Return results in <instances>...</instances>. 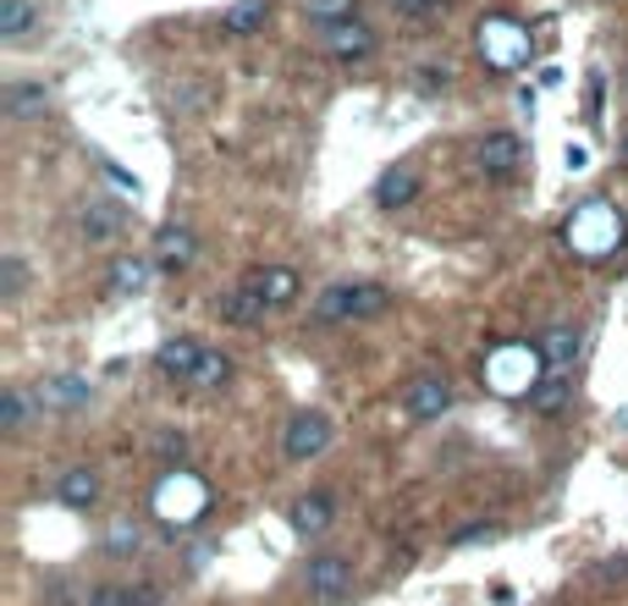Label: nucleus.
I'll return each instance as SVG.
<instances>
[{"instance_id":"1","label":"nucleus","mask_w":628,"mask_h":606,"mask_svg":"<svg viewBox=\"0 0 628 606\" xmlns=\"http://www.w3.org/2000/svg\"><path fill=\"white\" fill-rule=\"evenodd\" d=\"M485 386L496 392V397H524L529 403V392L551 375V364H546V347L540 342H496L490 353H485Z\"/></svg>"},{"instance_id":"2","label":"nucleus","mask_w":628,"mask_h":606,"mask_svg":"<svg viewBox=\"0 0 628 606\" xmlns=\"http://www.w3.org/2000/svg\"><path fill=\"white\" fill-rule=\"evenodd\" d=\"M563 243H568L579 260H607V254H618V243H624V215H618V204L585 199V204L563 221Z\"/></svg>"},{"instance_id":"3","label":"nucleus","mask_w":628,"mask_h":606,"mask_svg":"<svg viewBox=\"0 0 628 606\" xmlns=\"http://www.w3.org/2000/svg\"><path fill=\"white\" fill-rule=\"evenodd\" d=\"M150 507H155L160 524L188 529V524H199V518L210 513V485H204L193 468H171L155 491H150Z\"/></svg>"},{"instance_id":"4","label":"nucleus","mask_w":628,"mask_h":606,"mask_svg":"<svg viewBox=\"0 0 628 606\" xmlns=\"http://www.w3.org/2000/svg\"><path fill=\"white\" fill-rule=\"evenodd\" d=\"M392 309V293L381 287V282H331L320 303H314V314L325 320V325H353V320H375V314H386Z\"/></svg>"},{"instance_id":"5","label":"nucleus","mask_w":628,"mask_h":606,"mask_svg":"<svg viewBox=\"0 0 628 606\" xmlns=\"http://www.w3.org/2000/svg\"><path fill=\"white\" fill-rule=\"evenodd\" d=\"M474 44H479V55H485V67L490 72H518V67H529V28L518 22V17H485L479 22V33H474Z\"/></svg>"},{"instance_id":"6","label":"nucleus","mask_w":628,"mask_h":606,"mask_svg":"<svg viewBox=\"0 0 628 606\" xmlns=\"http://www.w3.org/2000/svg\"><path fill=\"white\" fill-rule=\"evenodd\" d=\"M403 408H408V420H442V414L453 408V381H447L442 370L414 375L408 392H403Z\"/></svg>"},{"instance_id":"7","label":"nucleus","mask_w":628,"mask_h":606,"mask_svg":"<svg viewBox=\"0 0 628 606\" xmlns=\"http://www.w3.org/2000/svg\"><path fill=\"white\" fill-rule=\"evenodd\" d=\"M331 447V420L320 414V408H304V414H293V425H287V436H282V453L293 457V463H310Z\"/></svg>"},{"instance_id":"8","label":"nucleus","mask_w":628,"mask_h":606,"mask_svg":"<svg viewBox=\"0 0 628 606\" xmlns=\"http://www.w3.org/2000/svg\"><path fill=\"white\" fill-rule=\"evenodd\" d=\"M304 590L314 602H342L353 590V563L347 557H314L304 568Z\"/></svg>"},{"instance_id":"9","label":"nucleus","mask_w":628,"mask_h":606,"mask_svg":"<svg viewBox=\"0 0 628 606\" xmlns=\"http://www.w3.org/2000/svg\"><path fill=\"white\" fill-rule=\"evenodd\" d=\"M474 165H479L485 176H513V171L524 165V139H518V133H485V139L474 144Z\"/></svg>"},{"instance_id":"10","label":"nucleus","mask_w":628,"mask_h":606,"mask_svg":"<svg viewBox=\"0 0 628 606\" xmlns=\"http://www.w3.org/2000/svg\"><path fill=\"white\" fill-rule=\"evenodd\" d=\"M199 364H204V347H199L193 336H171V342H160L155 370L165 375V381H182V386H193V381H199Z\"/></svg>"},{"instance_id":"11","label":"nucleus","mask_w":628,"mask_h":606,"mask_svg":"<svg viewBox=\"0 0 628 606\" xmlns=\"http://www.w3.org/2000/svg\"><path fill=\"white\" fill-rule=\"evenodd\" d=\"M375 50V28L364 22V17H347V22H331L325 28V55H336V61H364Z\"/></svg>"},{"instance_id":"12","label":"nucleus","mask_w":628,"mask_h":606,"mask_svg":"<svg viewBox=\"0 0 628 606\" xmlns=\"http://www.w3.org/2000/svg\"><path fill=\"white\" fill-rule=\"evenodd\" d=\"M78 232H83L89 243H111V238L128 232V210H122L117 199H89V204L78 210Z\"/></svg>"},{"instance_id":"13","label":"nucleus","mask_w":628,"mask_h":606,"mask_svg":"<svg viewBox=\"0 0 628 606\" xmlns=\"http://www.w3.org/2000/svg\"><path fill=\"white\" fill-rule=\"evenodd\" d=\"M243 282L265 299V309H287V303H298V287H304L293 265H265V271H249Z\"/></svg>"},{"instance_id":"14","label":"nucleus","mask_w":628,"mask_h":606,"mask_svg":"<svg viewBox=\"0 0 628 606\" xmlns=\"http://www.w3.org/2000/svg\"><path fill=\"white\" fill-rule=\"evenodd\" d=\"M546 364H551V375H574V358H579V347H585V331L574 325V320H557L551 331H546Z\"/></svg>"},{"instance_id":"15","label":"nucleus","mask_w":628,"mask_h":606,"mask_svg":"<svg viewBox=\"0 0 628 606\" xmlns=\"http://www.w3.org/2000/svg\"><path fill=\"white\" fill-rule=\"evenodd\" d=\"M0 105H6L11 122H39V117L50 111V89H44V83H6Z\"/></svg>"},{"instance_id":"16","label":"nucleus","mask_w":628,"mask_h":606,"mask_svg":"<svg viewBox=\"0 0 628 606\" xmlns=\"http://www.w3.org/2000/svg\"><path fill=\"white\" fill-rule=\"evenodd\" d=\"M414 199H419V171H414V165L381 171V182H375V204H381V210H403V204H414Z\"/></svg>"},{"instance_id":"17","label":"nucleus","mask_w":628,"mask_h":606,"mask_svg":"<svg viewBox=\"0 0 628 606\" xmlns=\"http://www.w3.org/2000/svg\"><path fill=\"white\" fill-rule=\"evenodd\" d=\"M55 502H61V507H94V502H100V474H94L89 463L67 468V474L55 479Z\"/></svg>"},{"instance_id":"18","label":"nucleus","mask_w":628,"mask_h":606,"mask_svg":"<svg viewBox=\"0 0 628 606\" xmlns=\"http://www.w3.org/2000/svg\"><path fill=\"white\" fill-rule=\"evenodd\" d=\"M193 254H199V243H193L188 226H160V238H155V265L160 271H188Z\"/></svg>"},{"instance_id":"19","label":"nucleus","mask_w":628,"mask_h":606,"mask_svg":"<svg viewBox=\"0 0 628 606\" xmlns=\"http://www.w3.org/2000/svg\"><path fill=\"white\" fill-rule=\"evenodd\" d=\"M265 22H271V0H237V6L221 11V33H232V39H249Z\"/></svg>"},{"instance_id":"20","label":"nucleus","mask_w":628,"mask_h":606,"mask_svg":"<svg viewBox=\"0 0 628 606\" xmlns=\"http://www.w3.org/2000/svg\"><path fill=\"white\" fill-rule=\"evenodd\" d=\"M221 320H226V325H260V320H265V299H260L249 282H237L232 293H221Z\"/></svg>"},{"instance_id":"21","label":"nucleus","mask_w":628,"mask_h":606,"mask_svg":"<svg viewBox=\"0 0 628 606\" xmlns=\"http://www.w3.org/2000/svg\"><path fill=\"white\" fill-rule=\"evenodd\" d=\"M331 513H336V502H331L325 491H310V496L293 502V529H298V535H320V529L331 524Z\"/></svg>"},{"instance_id":"22","label":"nucleus","mask_w":628,"mask_h":606,"mask_svg":"<svg viewBox=\"0 0 628 606\" xmlns=\"http://www.w3.org/2000/svg\"><path fill=\"white\" fill-rule=\"evenodd\" d=\"M33 28H39V6H33V0H0V39H6V44L28 39Z\"/></svg>"},{"instance_id":"23","label":"nucleus","mask_w":628,"mask_h":606,"mask_svg":"<svg viewBox=\"0 0 628 606\" xmlns=\"http://www.w3.org/2000/svg\"><path fill=\"white\" fill-rule=\"evenodd\" d=\"M568 397H574V381H568V375H546V381L529 392V408L546 414V420H557V414L568 408Z\"/></svg>"},{"instance_id":"24","label":"nucleus","mask_w":628,"mask_h":606,"mask_svg":"<svg viewBox=\"0 0 628 606\" xmlns=\"http://www.w3.org/2000/svg\"><path fill=\"white\" fill-rule=\"evenodd\" d=\"M150 271H155V260L128 254V260L111 265V287H117V293H144V287H150Z\"/></svg>"},{"instance_id":"25","label":"nucleus","mask_w":628,"mask_h":606,"mask_svg":"<svg viewBox=\"0 0 628 606\" xmlns=\"http://www.w3.org/2000/svg\"><path fill=\"white\" fill-rule=\"evenodd\" d=\"M304 17L320 22V28H331V22H347V17H358V0H304Z\"/></svg>"},{"instance_id":"26","label":"nucleus","mask_w":628,"mask_h":606,"mask_svg":"<svg viewBox=\"0 0 628 606\" xmlns=\"http://www.w3.org/2000/svg\"><path fill=\"white\" fill-rule=\"evenodd\" d=\"M226 381H232V358H226V353H210V347H204V364H199V381H193V386L215 392V386H226Z\"/></svg>"},{"instance_id":"27","label":"nucleus","mask_w":628,"mask_h":606,"mask_svg":"<svg viewBox=\"0 0 628 606\" xmlns=\"http://www.w3.org/2000/svg\"><path fill=\"white\" fill-rule=\"evenodd\" d=\"M139 541H144V535H139V524H133V518H117V524L105 529V552H111V557L139 552Z\"/></svg>"},{"instance_id":"28","label":"nucleus","mask_w":628,"mask_h":606,"mask_svg":"<svg viewBox=\"0 0 628 606\" xmlns=\"http://www.w3.org/2000/svg\"><path fill=\"white\" fill-rule=\"evenodd\" d=\"M22 287H28V265L17 254H0V299H22Z\"/></svg>"},{"instance_id":"29","label":"nucleus","mask_w":628,"mask_h":606,"mask_svg":"<svg viewBox=\"0 0 628 606\" xmlns=\"http://www.w3.org/2000/svg\"><path fill=\"white\" fill-rule=\"evenodd\" d=\"M22 420H28V397H22V392H6V397H0V431L17 436Z\"/></svg>"},{"instance_id":"30","label":"nucleus","mask_w":628,"mask_h":606,"mask_svg":"<svg viewBox=\"0 0 628 606\" xmlns=\"http://www.w3.org/2000/svg\"><path fill=\"white\" fill-rule=\"evenodd\" d=\"M83 397H89V381H72V375L44 386V403H83Z\"/></svg>"},{"instance_id":"31","label":"nucleus","mask_w":628,"mask_h":606,"mask_svg":"<svg viewBox=\"0 0 628 606\" xmlns=\"http://www.w3.org/2000/svg\"><path fill=\"white\" fill-rule=\"evenodd\" d=\"M425 94H436V89H447L453 83V67H419V78H414Z\"/></svg>"},{"instance_id":"32","label":"nucleus","mask_w":628,"mask_h":606,"mask_svg":"<svg viewBox=\"0 0 628 606\" xmlns=\"http://www.w3.org/2000/svg\"><path fill=\"white\" fill-rule=\"evenodd\" d=\"M122 606H160V585H122Z\"/></svg>"},{"instance_id":"33","label":"nucleus","mask_w":628,"mask_h":606,"mask_svg":"<svg viewBox=\"0 0 628 606\" xmlns=\"http://www.w3.org/2000/svg\"><path fill=\"white\" fill-rule=\"evenodd\" d=\"M490 535H496V524H469V529H464L453 546H474V541H490Z\"/></svg>"},{"instance_id":"34","label":"nucleus","mask_w":628,"mask_h":606,"mask_svg":"<svg viewBox=\"0 0 628 606\" xmlns=\"http://www.w3.org/2000/svg\"><path fill=\"white\" fill-rule=\"evenodd\" d=\"M392 6H397V11H408V17H431L442 0H392Z\"/></svg>"},{"instance_id":"35","label":"nucleus","mask_w":628,"mask_h":606,"mask_svg":"<svg viewBox=\"0 0 628 606\" xmlns=\"http://www.w3.org/2000/svg\"><path fill=\"white\" fill-rule=\"evenodd\" d=\"M89 606H122V585H100V590L89 596Z\"/></svg>"},{"instance_id":"36","label":"nucleus","mask_w":628,"mask_h":606,"mask_svg":"<svg viewBox=\"0 0 628 606\" xmlns=\"http://www.w3.org/2000/svg\"><path fill=\"white\" fill-rule=\"evenodd\" d=\"M624 165H628V133H624Z\"/></svg>"}]
</instances>
